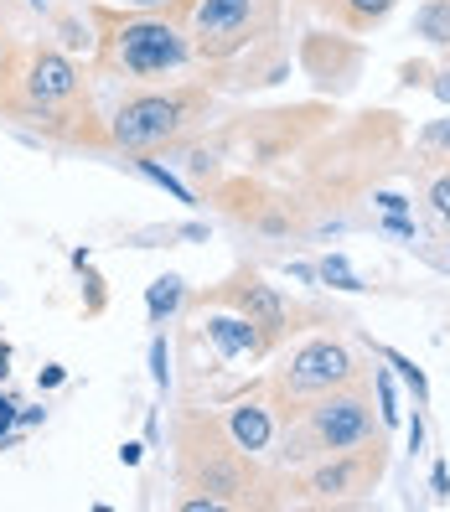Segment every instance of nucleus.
<instances>
[{
  "label": "nucleus",
  "mask_w": 450,
  "mask_h": 512,
  "mask_svg": "<svg viewBox=\"0 0 450 512\" xmlns=\"http://www.w3.org/2000/svg\"><path fill=\"white\" fill-rule=\"evenodd\" d=\"M114 57L119 68L135 73V78H156L166 68H182L192 47L171 32V21H125L114 32Z\"/></svg>",
  "instance_id": "1"
},
{
  "label": "nucleus",
  "mask_w": 450,
  "mask_h": 512,
  "mask_svg": "<svg viewBox=\"0 0 450 512\" xmlns=\"http://www.w3.org/2000/svg\"><path fill=\"white\" fill-rule=\"evenodd\" d=\"M187 109H192L187 94H140V99H130L125 109H119V119H114V140L125 145V150L166 145V140L182 135Z\"/></svg>",
  "instance_id": "2"
},
{
  "label": "nucleus",
  "mask_w": 450,
  "mask_h": 512,
  "mask_svg": "<svg viewBox=\"0 0 450 512\" xmlns=\"http://www.w3.org/2000/svg\"><path fill=\"white\" fill-rule=\"evenodd\" d=\"M373 430V419H368V404L357 399V394H337V399H321L311 409V435L326 445V450H352V445H363Z\"/></svg>",
  "instance_id": "3"
},
{
  "label": "nucleus",
  "mask_w": 450,
  "mask_h": 512,
  "mask_svg": "<svg viewBox=\"0 0 450 512\" xmlns=\"http://www.w3.org/2000/svg\"><path fill=\"white\" fill-rule=\"evenodd\" d=\"M352 378V357L342 342H306L290 363V388L295 394H326Z\"/></svg>",
  "instance_id": "4"
},
{
  "label": "nucleus",
  "mask_w": 450,
  "mask_h": 512,
  "mask_svg": "<svg viewBox=\"0 0 450 512\" xmlns=\"http://www.w3.org/2000/svg\"><path fill=\"white\" fill-rule=\"evenodd\" d=\"M249 11H254V0H197L192 32L202 37V52H228L244 42Z\"/></svg>",
  "instance_id": "5"
},
{
  "label": "nucleus",
  "mask_w": 450,
  "mask_h": 512,
  "mask_svg": "<svg viewBox=\"0 0 450 512\" xmlns=\"http://www.w3.org/2000/svg\"><path fill=\"white\" fill-rule=\"evenodd\" d=\"M26 94H32V104H63L78 94V73L63 52H37V63L32 73H26Z\"/></svg>",
  "instance_id": "6"
},
{
  "label": "nucleus",
  "mask_w": 450,
  "mask_h": 512,
  "mask_svg": "<svg viewBox=\"0 0 450 512\" xmlns=\"http://www.w3.org/2000/svg\"><path fill=\"white\" fill-rule=\"evenodd\" d=\"M228 435H233V445L238 450H264L269 440H275V425H269V409H259V404H238L233 414H228Z\"/></svg>",
  "instance_id": "7"
},
{
  "label": "nucleus",
  "mask_w": 450,
  "mask_h": 512,
  "mask_svg": "<svg viewBox=\"0 0 450 512\" xmlns=\"http://www.w3.org/2000/svg\"><path fill=\"white\" fill-rule=\"evenodd\" d=\"M207 337H213V347H218L223 357H238V352H259V347H264L249 316H213V321H207Z\"/></svg>",
  "instance_id": "8"
},
{
  "label": "nucleus",
  "mask_w": 450,
  "mask_h": 512,
  "mask_svg": "<svg viewBox=\"0 0 450 512\" xmlns=\"http://www.w3.org/2000/svg\"><path fill=\"white\" fill-rule=\"evenodd\" d=\"M244 316H249L254 326H264V331H280V326H285L280 295L269 290V285H259V280H249V290H244Z\"/></svg>",
  "instance_id": "9"
},
{
  "label": "nucleus",
  "mask_w": 450,
  "mask_h": 512,
  "mask_svg": "<svg viewBox=\"0 0 450 512\" xmlns=\"http://www.w3.org/2000/svg\"><path fill=\"white\" fill-rule=\"evenodd\" d=\"M414 32L435 47H450V0H425L414 11Z\"/></svg>",
  "instance_id": "10"
},
{
  "label": "nucleus",
  "mask_w": 450,
  "mask_h": 512,
  "mask_svg": "<svg viewBox=\"0 0 450 512\" xmlns=\"http://www.w3.org/2000/svg\"><path fill=\"white\" fill-rule=\"evenodd\" d=\"M202 487L218 492V502H238V497H244V471L228 466V461H207L202 466Z\"/></svg>",
  "instance_id": "11"
},
{
  "label": "nucleus",
  "mask_w": 450,
  "mask_h": 512,
  "mask_svg": "<svg viewBox=\"0 0 450 512\" xmlns=\"http://www.w3.org/2000/svg\"><path fill=\"white\" fill-rule=\"evenodd\" d=\"M145 306H150V321H161V316H171L176 306H182V280H176V275L156 280V285H150V295H145Z\"/></svg>",
  "instance_id": "12"
},
{
  "label": "nucleus",
  "mask_w": 450,
  "mask_h": 512,
  "mask_svg": "<svg viewBox=\"0 0 450 512\" xmlns=\"http://www.w3.org/2000/svg\"><path fill=\"white\" fill-rule=\"evenodd\" d=\"M352 476H357V471H352L347 461H337V466H326V471L311 476V492H316V497H342V492L352 487Z\"/></svg>",
  "instance_id": "13"
},
{
  "label": "nucleus",
  "mask_w": 450,
  "mask_h": 512,
  "mask_svg": "<svg viewBox=\"0 0 450 512\" xmlns=\"http://www.w3.org/2000/svg\"><path fill=\"white\" fill-rule=\"evenodd\" d=\"M316 275H321L326 285H337V290H352V295H357V290H368V285H363V280H357L352 269H347V259H342V254L321 259V269H316Z\"/></svg>",
  "instance_id": "14"
},
{
  "label": "nucleus",
  "mask_w": 450,
  "mask_h": 512,
  "mask_svg": "<svg viewBox=\"0 0 450 512\" xmlns=\"http://www.w3.org/2000/svg\"><path fill=\"white\" fill-rule=\"evenodd\" d=\"M135 171H140V176H150V182H156V187H166V192H171L176 202H192V192H187L182 182H176V176H171V171H166L161 161H145V156H140V161H135Z\"/></svg>",
  "instance_id": "15"
},
{
  "label": "nucleus",
  "mask_w": 450,
  "mask_h": 512,
  "mask_svg": "<svg viewBox=\"0 0 450 512\" xmlns=\"http://www.w3.org/2000/svg\"><path fill=\"white\" fill-rule=\"evenodd\" d=\"M383 357H388V363H394V368H399V378H404V383L414 388V399H419V404H425V399H430V383H425V373H419V368L409 363V357H404V352H383Z\"/></svg>",
  "instance_id": "16"
},
{
  "label": "nucleus",
  "mask_w": 450,
  "mask_h": 512,
  "mask_svg": "<svg viewBox=\"0 0 450 512\" xmlns=\"http://www.w3.org/2000/svg\"><path fill=\"white\" fill-rule=\"evenodd\" d=\"M378 414H383V425H399V394L388 383V373H378Z\"/></svg>",
  "instance_id": "17"
},
{
  "label": "nucleus",
  "mask_w": 450,
  "mask_h": 512,
  "mask_svg": "<svg viewBox=\"0 0 450 512\" xmlns=\"http://www.w3.org/2000/svg\"><path fill=\"white\" fill-rule=\"evenodd\" d=\"M150 373H156V383H161V388L171 383V352H166V337L150 342Z\"/></svg>",
  "instance_id": "18"
},
{
  "label": "nucleus",
  "mask_w": 450,
  "mask_h": 512,
  "mask_svg": "<svg viewBox=\"0 0 450 512\" xmlns=\"http://www.w3.org/2000/svg\"><path fill=\"white\" fill-rule=\"evenodd\" d=\"M347 6H352L357 21H368V16H383L388 6H394V0H347Z\"/></svg>",
  "instance_id": "19"
},
{
  "label": "nucleus",
  "mask_w": 450,
  "mask_h": 512,
  "mask_svg": "<svg viewBox=\"0 0 450 512\" xmlns=\"http://www.w3.org/2000/svg\"><path fill=\"white\" fill-rule=\"evenodd\" d=\"M430 202H435V213L450 223V176H440V182H435V192H430Z\"/></svg>",
  "instance_id": "20"
},
{
  "label": "nucleus",
  "mask_w": 450,
  "mask_h": 512,
  "mask_svg": "<svg viewBox=\"0 0 450 512\" xmlns=\"http://www.w3.org/2000/svg\"><path fill=\"white\" fill-rule=\"evenodd\" d=\"M383 233H394V238H414V223H409L404 213H388V218H383Z\"/></svg>",
  "instance_id": "21"
},
{
  "label": "nucleus",
  "mask_w": 450,
  "mask_h": 512,
  "mask_svg": "<svg viewBox=\"0 0 450 512\" xmlns=\"http://www.w3.org/2000/svg\"><path fill=\"white\" fill-rule=\"evenodd\" d=\"M373 202H378V207H383V213H409V202H404V197H399V192H378V197H373Z\"/></svg>",
  "instance_id": "22"
},
{
  "label": "nucleus",
  "mask_w": 450,
  "mask_h": 512,
  "mask_svg": "<svg viewBox=\"0 0 450 512\" xmlns=\"http://www.w3.org/2000/svg\"><path fill=\"white\" fill-rule=\"evenodd\" d=\"M11 425H16V404H11V399H0V445H6Z\"/></svg>",
  "instance_id": "23"
},
{
  "label": "nucleus",
  "mask_w": 450,
  "mask_h": 512,
  "mask_svg": "<svg viewBox=\"0 0 450 512\" xmlns=\"http://www.w3.org/2000/svg\"><path fill=\"white\" fill-rule=\"evenodd\" d=\"M430 492H435V497H450V471H445V466L430 471Z\"/></svg>",
  "instance_id": "24"
},
{
  "label": "nucleus",
  "mask_w": 450,
  "mask_h": 512,
  "mask_svg": "<svg viewBox=\"0 0 450 512\" xmlns=\"http://www.w3.org/2000/svg\"><path fill=\"white\" fill-rule=\"evenodd\" d=\"M435 99L450 104V73H435Z\"/></svg>",
  "instance_id": "25"
},
{
  "label": "nucleus",
  "mask_w": 450,
  "mask_h": 512,
  "mask_svg": "<svg viewBox=\"0 0 450 512\" xmlns=\"http://www.w3.org/2000/svg\"><path fill=\"white\" fill-rule=\"evenodd\" d=\"M130 6H140V11H166V6H176V0H130Z\"/></svg>",
  "instance_id": "26"
},
{
  "label": "nucleus",
  "mask_w": 450,
  "mask_h": 512,
  "mask_svg": "<svg viewBox=\"0 0 450 512\" xmlns=\"http://www.w3.org/2000/svg\"><path fill=\"white\" fill-rule=\"evenodd\" d=\"M63 378H68L63 368H47V373H42V388H57V383H63Z\"/></svg>",
  "instance_id": "27"
},
{
  "label": "nucleus",
  "mask_w": 450,
  "mask_h": 512,
  "mask_svg": "<svg viewBox=\"0 0 450 512\" xmlns=\"http://www.w3.org/2000/svg\"><path fill=\"white\" fill-rule=\"evenodd\" d=\"M6 363H11V347H6V342H0V378H6V373H11Z\"/></svg>",
  "instance_id": "28"
},
{
  "label": "nucleus",
  "mask_w": 450,
  "mask_h": 512,
  "mask_svg": "<svg viewBox=\"0 0 450 512\" xmlns=\"http://www.w3.org/2000/svg\"><path fill=\"white\" fill-rule=\"evenodd\" d=\"M430 140H440V145H445V150H450V125H445V130H435V135H430Z\"/></svg>",
  "instance_id": "29"
}]
</instances>
